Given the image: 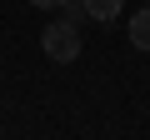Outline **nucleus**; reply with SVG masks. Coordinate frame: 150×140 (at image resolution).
Returning <instances> with one entry per match:
<instances>
[{
	"instance_id": "1",
	"label": "nucleus",
	"mask_w": 150,
	"mask_h": 140,
	"mask_svg": "<svg viewBox=\"0 0 150 140\" xmlns=\"http://www.w3.org/2000/svg\"><path fill=\"white\" fill-rule=\"evenodd\" d=\"M40 45H45V55L50 60H60V65H70L75 55H80V30H75L70 20H55L45 35H40Z\"/></svg>"
},
{
	"instance_id": "2",
	"label": "nucleus",
	"mask_w": 150,
	"mask_h": 140,
	"mask_svg": "<svg viewBox=\"0 0 150 140\" xmlns=\"http://www.w3.org/2000/svg\"><path fill=\"white\" fill-rule=\"evenodd\" d=\"M130 45H140V50L150 55V5H145L135 20H130Z\"/></svg>"
},
{
	"instance_id": "5",
	"label": "nucleus",
	"mask_w": 150,
	"mask_h": 140,
	"mask_svg": "<svg viewBox=\"0 0 150 140\" xmlns=\"http://www.w3.org/2000/svg\"><path fill=\"white\" fill-rule=\"evenodd\" d=\"M30 5H45V10H50V5H65V0H30Z\"/></svg>"
},
{
	"instance_id": "3",
	"label": "nucleus",
	"mask_w": 150,
	"mask_h": 140,
	"mask_svg": "<svg viewBox=\"0 0 150 140\" xmlns=\"http://www.w3.org/2000/svg\"><path fill=\"white\" fill-rule=\"evenodd\" d=\"M120 5H125V0H85V10H90L95 20H115V15H120Z\"/></svg>"
},
{
	"instance_id": "4",
	"label": "nucleus",
	"mask_w": 150,
	"mask_h": 140,
	"mask_svg": "<svg viewBox=\"0 0 150 140\" xmlns=\"http://www.w3.org/2000/svg\"><path fill=\"white\" fill-rule=\"evenodd\" d=\"M80 15H90V10H85V0H65V20L75 25V20H80Z\"/></svg>"
}]
</instances>
